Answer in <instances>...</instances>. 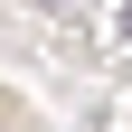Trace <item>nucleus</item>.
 <instances>
[{
  "label": "nucleus",
  "instance_id": "1",
  "mask_svg": "<svg viewBox=\"0 0 132 132\" xmlns=\"http://www.w3.org/2000/svg\"><path fill=\"white\" fill-rule=\"evenodd\" d=\"M123 38H132V0H123Z\"/></svg>",
  "mask_w": 132,
  "mask_h": 132
}]
</instances>
